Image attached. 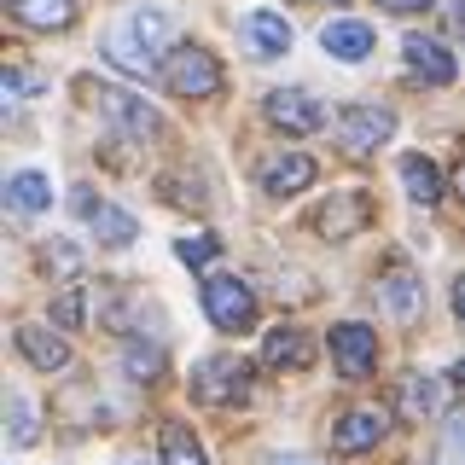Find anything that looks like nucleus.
Returning <instances> with one entry per match:
<instances>
[{
    "instance_id": "c756f323",
    "label": "nucleus",
    "mask_w": 465,
    "mask_h": 465,
    "mask_svg": "<svg viewBox=\"0 0 465 465\" xmlns=\"http://www.w3.org/2000/svg\"><path fill=\"white\" fill-rule=\"evenodd\" d=\"M442 454H448V465H465V413L448 425V442H442Z\"/></svg>"
},
{
    "instance_id": "aec40b11",
    "label": "nucleus",
    "mask_w": 465,
    "mask_h": 465,
    "mask_svg": "<svg viewBox=\"0 0 465 465\" xmlns=\"http://www.w3.org/2000/svg\"><path fill=\"white\" fill-rule=\"evenodd\" d=\"M396 401H401V413H407V419H430V413H442V378H430V372H407V378H401V390H396Z\"/></svg>"
},
{
    "instance_id": "a211bd4d",
    "label": "nucleus",
    "mask_w": 465,
    "mask_h": 465,
    "mask_svg": "<svg viewBox=\"0 0 465 465\" xmlns=\"http://www.w3.org/2000/svg\"><path fill=\"white\" fill-rule=\"evenodd\" d=\"M6 203H12L18 215H41V210H53V181H47L41 169H18V174L6 181Z\"/></svg>"
},
{
    "instance_id": "7ed1b4c3",
    "label": "nucleus",
    "mask_w": 465,
    "mask_h": 465,
    "mask_svg": "<svg viewBox=\"0 0 465 465\" xmlns=\"http://www.w3.org/2000/svg\"><path fill=\"white\" fill-rule=\"evenodd\" d=\"M203 314L215 320V331H232V338H244V331L256 326V291L239 280V273H210L203 280Z\"/></svg>"
},
{
    "instance_id": "473e14b6",
    "label": "nucleus",
    "mask_w": 465,
    "mask_h": 465,
    "mask_svg": "<svg viewBox=\"0 0 465 465\" xmlns=\"http://www.w3.org/2000/svg\"><path fill=\"white\" fill-rule=\"evenodd\" d=\"M454 314L465 320V280H454Z\"/></svg>"
},
{
    "instance_id": "c9c22d12",
    "label": "nucleus",
    "mask_w": 465,
    "mask_h": 465,
    "mask_svg": "<svg viewBox=\"0 0 465 465\" xmlns=\"http://www.w3.org/2000/svg\"><path fill=\"white\" fill-rule=\"evenodd\" d=\"M326 6H343V0H326Z\"/></svg>"
},
{
    "instance_id": "393cba45",
    "label": "nucleus",
    "mask_w": 465,
    "mask_h": 465,
    "mask_svg": "<svg viewBox=\"0 0 465 465\" xmlns=\"http://www.w3.org/2000/svg\"><path fill=\"white\" fill-rule=\"evenodd\" d=\"M35 262H41V273H58V280H76V273H82V251H76L70 239L35 244Z\"/></svg>"
},
{
    "instance_id": "e433bc0d",
    "label": "nucleus",
    "mask_w": 465,
    "mask_h": 465,
    "mask_svg": "<svg viewBox=\"0 0 465 465\" xmlns=\"http://www.w3.org/2000/svg\"><path fill=\"white\" fill-rule=\"evenodd\" d=\"M134 465H140V460H134Z\"/></svg>"
},
{
    "instance_id": "4be33fe9",
    "label": "nucleus",
    "mask_w": 465,
    "mask_h": 465,
    "mask_svg": "<svg viewBox=\"0 0 465 465\" xmlns=\"http://www.w3.org/2000/svg\"><path fill=\"white\" fill-rule=\"evenodd\" d=\"M401 186H407L413 203H436V198H442V169H436L425 152H407L401 157Z\"/></svg>"
},
{
    "instance_id": "423d86ee",
    "label": "nucleus",
    "mask_w": 465,
    "mask_h": 465,
    "mask_svg": "<svg viewBox=\"0 0 465 465\" xmlns=\"http://www.w3.org/2000/svg\"><path fill=\"white\" fill-rule=\"evenodd\" d=\"M390 134H396V116L384 105H343L331 116V140H338L343 157H372Z\"/></svg>"
},
{
    "instance_id": "a878e982",
    "label": "nucleus",
    "mask_w": 465,
    "mask_h": 465,
    "mask_svg": "<svg viewBox=\"0 0 465 465\" xmlns=\"http://www.w3.org/2000/svg\"><path fill=\"white\" fill-rule=\"evenodd\" d=\"M123 367H128V378H145V384H157V378H163V343H128Z\"/></svg>"
},
{
    "instance_id": "6e6552de",
    "label": "nucleus",
    "mask_w": 465,
    "mask_h": 465,
    "mask_svg": "<svg viewBox=\"0 0 465 465\" xmlns=\"http://www.w3.org/2000/svg\"><path fill=\"white\" fill-rule=\"evenodd\" d=\"M314 232L320 239H355L367 222H378V203L367 193H331L326 203H314Z\"/></svg>"
},
{
    "instance_id": "ddd939ff",
    "label": "nucleus",
    "mask_w": 465,
    "mask_h": 465,
    "mask_svg": "<svg viewBox=\"0 0 465 465\" xmlns=\"http://www.w3.org/2000/svg\"><path fill=\"white\" fill-rule=\"evenodd\" d=\"M12 343H18V355L35 372H64L70 367V343L58 338L53 326H18V338H12Z\"/></svg>"
},
{
    "instance_id": "f03ea898",
    "label": "nucleus",
    "mask_w": 465,
    "mask_h": 465,
    "mask_svg": "<svg viewBox=\"0 0 465 465\" xmlns=\"http://www.w3.org/2000/svg\"><path fill=\"white\" fill-rule=\"evenodd\" d=\"M82 99L105 116L111 128H123V134H134V140H157V134H163V111L145 105V99L128 94V87H105V82L94 87V82H82Z\"/></svg>"
},
{
    "instance_id": "5701e85b",
    "label": "nucleus",
    "mask_w": 465,
    "mask_h": 465,
    "mask_svg": "<svg viewBox=\"0 0 465 465\" xmlns=\"http://www.w3.org/2000/svg\"><path fill=\"white\" fill-rule=\"evenodd\" d=\"M35 436H41V401L24 396V390H12V396H6V442L29 448Z\"/></svg>"
},
{
    "instance_id": "f8f14e48",
    "label": "nucleus",
    "mask_w": 465,
    "mask_h": 465,
    "mask_svg": "<svg viewBox=\"0 0 465 465\" xmlns=\"http://www.w3.org/2000/svg\"><path fill=\"white\" fill-rule=\"evenodd\" d=\"M76 203H82L87 227H94V239L105 244V251H123V244L140 239V227H134V215H128V210H116V203H94V193H82Z\"/></svg>"
},
{
    "instance_id": "dca6fc26",
    "label": "nucleus",
    "mask_w": 465,
    "mask_h": 465,
    "mask_svg": "<svg viewBox=\"0 0 465 465\" xmlns=\"http://www.w3.org/2000/svg\"><path fill=\"white\" fill-rule=\"evenodd\" d=\"M309 355H314V343L302 338L297 326H280V331H268V338H262V361H268L273 372H297V367H309Z\"/></svg>"
},
{
    "instance_id": "f3484780",
    "label": "nucleus",
    "mask_w": 465,
    "mask_h": 465,
    "mask_svg": "<svg viewBox=\"0 0 465 465\" xmlns=\"http://www.w3.org/2000/svg\"><path fill=\"white\" fill-rule=\"evenodd\" d=\"M320 47H326L331 58H349V64H361V58L372 53V29L361 24V18H338V24L320 29Z\"/></svg>"
},
{
    "instance_id": "9d476101",
    "label": "nucleus",
    "mask_w": 465,
    "mask_h": 465,
    "mask_svg": "<svg viewBox=\"0 0 465 465\" xmlns=\"http://www.w3.org/2000/svg\"><path fill=\"white\" fill-rule=\"evenodd\" d=\"M384 436H390L384 407H349L338 425H331V448H338V454H367V448H378Z\"/></svg>"
},
{
    "instance_id": "f704fd0d",
    "label": "nucleus",
    "mask_w": 465,
    "mask_h": 465,
    "mask_svg": "<svg viewBox=\"0 0 465 465\" xmlns=\"http://www.w3.org/2000/svg\"><path fill=\"white\" fill-rule=\"evenodd\" d=\"M454 378H460V384H465V361H460V367H454Z\"/></svg>"
},
{
    "instance_id": "4468645a",
    "label": "nucleus",
    "mask_w": 465,
    "mask_h": 465,
    "mask_svg": "<svg viewBox=\"0 0 465 465\" xmlns=\"http://www.w3.org/2000/svg\"><path fill=\"white\" fill-rule=\"evenodd\" d=\"M314 157H302V152H285V157H268L262 163V186H268L273 198H297V193H309L314 186Z\"/></svg>"
},
{
    "instance_id": "6ab92c4d",
    "label": "nucleus",
    "mask_w": 465,
    "mask_h": 465,
    "mask_svg": "<svg viewBox=\"0 0 465 465\" xmlns=\"http://www.w3.org/2000/svg\"><path fill=\"white\" fill-rule=\"evenodd\" d=\"M244 41H251L256 58H280L291 47V24L280 12H251V18H244Z\"/></svg>"
},
{
    "instance_id": "f257e3e1",
    "label": "nucleus",
    "mask_w": 465,
    "mask_h": 465,
    "mask_svg": "<svg viewBox=\"0 0 465 465\" xmlns=\"http://www.w3.org/2000/svg\"><path fill=\"white\" fill-rule=\"evenodd\" d=\"M169 41H174V18H169V12L163 6H134L105 35V53L123 70H134V76H152V70H163V58L174 53Z\"/></svg>"
},
{
    "instance_id": "7c9ffc66",
    "label": "nucleus",
    "mask_w": 465,
    "mask_h": 465,
    "mask_svg": "<svg viewBox=\"0 0 465 465\" xmlns=\"http://www.w3.org/2000/svg\"><path fill=\"white\" fill-rule=\"evenodd\" d=\"M378 6H384V12H430L436 0H378Z\"/></svg>"
},
{
    "instance_id": "cd10ccee",
    "label": "nucleus",
    "mask_w": 465,
    "mask_h": 465,
    "mask_svg": "<svg viewBox=\"0 0 465 465\" xmlns=\"http://www.w3.org/2000/svg\"><path fill=\"white\" fill-rule=\"evenodd\" d=\"M174 256H181V262H193V268H203V262H215V256H222V239H215V232H186V239L174 244Z\"/></svg>"
},
{
    "instance_id": "9b49d317",
    "label": "nucleus",
    "mask_w": 465,
    "mask_h": 465,
    "mask_svg": "<svg viewBox=\"0 0 465 465\" xmlns=\"http://www.w3.org/2000/svg\"><path fill=\"white\" fill-rule=\"evenodd\" d=\"M378 302H384L396 320H419L425 314V280H419V268H390L384 280H378Z\"/></svg>"
},
{
    "instance_id": "2eb2a0df",
    "label": "nucleus",
    "mask_w": 465,
    "mask_h": 465,
    "mask_svg": "<svg viewBox=\"0 0 465 465\" xmlns=\"http://www.w3.org/2000/svg\"><path fill=\"white\" fill-rule=\"evenodd\" d=\"M6 12H12L24 29H41V35L76 24V0H6Z\"/></svg>"
},
{
    "instance_id": "72a5a7b5",
    "label": "nucleus",
    "mask_w": 465,
    "mask_h": 465,
    "mask_svg": "<svg viewBox=\"0 0 465 465\" xmlns=\"http://www.w3.org/2000/svg\"><path fill=\"white\" fill-rule=\"evenodd\" d=\"M454 186H460V198H465V157H460V169H454Z\"/></svg>"
},
{
    "instance_id": "412c9836",
    "label": "nucleus",
    "mask_w": 465,
    "mask_h": 465,
    "mask_svg": "<svg viewBox=\"0 0 465 465\" xmlns=\"http://www.w3.org/2000/svg\"><path fill=\"white\" fill-rule=\"evenodd\" d=\"M401 53H407V64H413L419 76H430V82H454V58H448V47H436L430 35H401Z\"/></svg>"
},
{
    "instance_id": "bb28decb",
    "label": "nucleus",
    "mask_w": 465,
    "mask_h": 465,
    "mask_svg": "<svg viewBox=\"0 0 465 465\" xmlns=\"http://www.w3.org/2000/svg\"><path fill=\"white\" fill-rule=\"evenodd\" d=\"M87 320V291L76 285V291H64V297H53V326L58 331H76Z\"/></svg>"
},
{
    "instance_id": "1a4fd4ad",
    "label": "nucleus",
    "mask_w": 465,
    "mask_h": 465,
    "mask_svg": "<svg viewBox=\"0 0 465 465\" xmlns=\"http://www.w3.org/2000/svg\"><path fill=\"white\" fill-rule=\"evenodd\" d=\"M326 349H331V361H338L343 378H367L378 367V331L361 326V320H338L331 338H326Z\"/></svg>"
},
{
    "instance_id": "20e7f679",
    "label": "nucleus",
    "mask_w": 465,
    "mask_h": 465,
    "mask_svg": "<svg viewBox=\"0 0 465 465\" xmlns=\"http://www.w3.org/2000/svg\"><path fill=\"white\" fill-rule=\"evenodd\" d=\"M193 401L203 407H244L251 401V367L239 355H203L193 367Z\"/></svg>"
},
{
    "instance_id": "b1692460",
    "label": "nucleus",
    "mask_w": 465,
    "mask_h": 465,
    "mask_svg": "<svg viewBox=\"0 0 465 465\" xmlns=\"http://www.w3.org/2000/svg\"><path fill=\"white\" fill-rule=\"evenodd\" d=\"M157 454H163V465H210L203 460V442L181 425V419H169V425L157 430Z\"/></svg>"
},
{
    "instance_id": "c85d7f7f",
    "label": "nucleus",
    "mask_w": 465,
    "mask_h": 465,
    "mask_svg": "<svg viewBox=\"0 0 465 465\" xmlns=\"http://www.w3.org/2000/svg\"><path fill=\"white\" fill-rule=\"evenodd\" d=\"M157 193H163L169 203H181V210H203V186H198V181L186 186V181H169V174H157Z\"/></svg>"
},
{
    "instance_id": "0eeeda50",
    "label": "nucleus",
    "mask_w": 465,
    "mask_h": 465,
    "mask_svg": "<svg viewBox=\"0 0 465 465\" xmlns=\"http://www.w3.org/2000/svg\"><path fill=\"white\" fill-rule=\"evenodd\" d=\"M262 116H268L273 128H285V134H320L326 128V105H320L314 94H302V87H273L268 99H262Z\"/></svg>"
},
{
    "instance_id": "2f4dec72",
    "label": "nucleus",
    "mask_w": 465,
    "mask_h": 465,
    "mask_svg": "<svg viewBox=\"0 0 465 465\" xmlns=\"http://www.w3.org/2000/svg\"><path fill=\"white\" fill-rule=\"evenodd\" d=\"M268 465H314V460H302V454H273Z\"/></svg>"
},
{
    "instance_id": "39448f33",
    "label": "nucleus",
    "mask_w": 465,
    "mask_h": 465,
    "mask_svg": "<svg viewBox=\"0 0 465 465\" xmlns=\"http://www.w3.org/2000/svg\"><path fill=\"white\" fill-rule=\"evenodd\" d=\"M157 82L181 99H210L215 87H222V58L210 47H174L163 58V70H157Z\"/></svg>"
}]
</instances>
